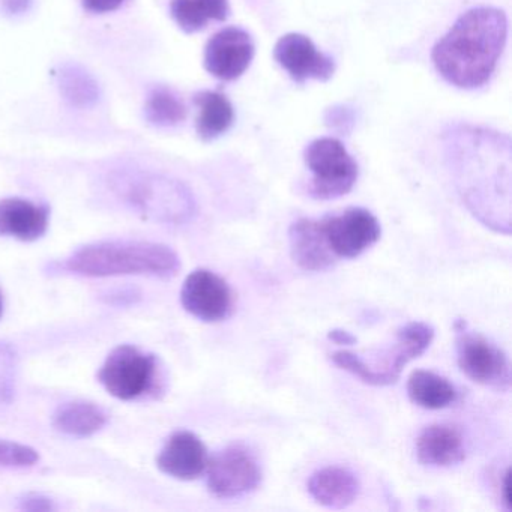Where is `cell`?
<instances>
[{
  "label": "cell",
  "instance_id": "cell-1",
  "mask_svg": "<svg viewBox=\"0 0 512 512\" xmlns=\"http://www.w3.org/2000/svg\"><path fill=\"white\" fill-rule=\"evenodd\" d=\"M508 37V19L497 8H473L434 46L437 73L460 89H476L490 80Z\"/></svg>",
  "mask_w": 512,
  "mask_h": 512
},
{
  "label": "cell",
  "instance_id": "cell-2",
  "mask_svg": "<svg viewBox=\"0 0 512 512\" xmlns=\"http://www.w3.org/2000/svg\"><path fill=\"white\" fill-rule=\"evenodd\" d=\"M62 269L94 278L118 275L172 278L181 271V259L172 248L157 242L106 241L80 248L65 260Z\"/></svg>",
  "mask_w": 512,
  "mask_h": 512
},
{
  "label": "cell",
  "instance_id": "cell-3",
  "mask_svg": "<svg viewBox=\"0 0 512 512\" xmlns=\"http://www.w3.org/2000/svg\"><path fill=\"white\" fill-rule=\"evenodd\" d=\"M305 164L313 173L310 194L314 199L332 200L346 196L358 181V164L340 140H314L305 149Z\"/></svg>",
  "mask_w": 512,
  "mask_h": 512
},
{
  "label": "cell",
  "instance_id": "cell-4",
  "mask_svg": "<svg viewBox=\"0 0 512 512\" xmlns=\"http://www.w3.org/2000/svg\"><path fill=\"white\" fill-rule=\"evenodd\" d=\"M98 380L110 395L119 400H139L157 388V358L124 344L107 356L98 373Z\"/></svg>",
  "mask_w": 512,
  "mask_h": 512
},
{
  "label": "cell",
  "instance_id": "cell-5",
  "mask_svg": "<svg viewBox=\"0 0 512 512\" xmlns=\"http://www.w3.org/2000/svg\"><path fill=\"white\" fill-rule=\"evenodd\" d=\"M124 197L145 217L160 223L184 224L196 212L193 196L184 185L158 176H140L128 182Z\"/></svg>",
  "mask_w": 512,
  "mask_h": 512
},
{
  "label": "cell",
  "instance_id": "cell-6",
  "mask_svg": "<svg viewBox=\"0 0 512 512\" xmlns=\"http://www.w3.org/2000/svg\"><path fill=\"white\" fill-rule=\"evenodd\" d=\"M454 328L455 350L461 373L479 385L496 391H509L511 364L508 355L487 338L469 331L464 320H457Z\"/></svg>",
  "mask_w": 512,
  "mask_h": 512
},
{
  "label": "cell",
  "instance_id": "cell-7",
  "mask_svg": "<svg viewBox=\"0 0 512 512\" xmlns=\"http://www.w3.org/2000/svg\"><path fill=\"white\" fill-rule=\"evenodd\" d=\"M208 488L218 499H238L262 481L256 457L244 446H229L208 461Z\"/></svg>",
  "mask_w": 512,
  "mask_h": 512
},
{
  "label": "cell",
  "instance_id": "cell-8",
  "mask_svg": "<svg viewBox=\"0 0 512 512\" xmlns=\"http://www.w3.org/2000/svg\"><path fill=\"white\" fill-rule=\"evenodd\" d=\"M320 221L326 242L337 259H356L382 235L379 220L364 208H349Z\"/></svg>",
  "mask_w": 512,
  "mask_h": 512
},
{
  "label": "cell",
  "instance_id": "cell-9",
  "mask_svg": "<svg viewBox=\"0 0 512 512\" xmlns=\"http://www.w3.org/2000/svg\"><path fill=\"white\" fill-rule=\"evenodd\" d=\"M185 311L206 323L221 322L232 313L233 295L229 284L208 269H196L185 278L181 290Z\"/></svg>",
  "mask_w": 512,
  "mask_h": 512
},
{
  "label": "cell",
  "instance_id": "cell-10",
  "mask_svg": "<svg viewBox=\"0 0 512 512\" xmlns=\"http://www.w3.org/2000/svg\"><path fill=\"white\" fill-rule=\"evenodd\" d=\"M254 58L253 38L239 28H227L209 40L205 50V68L209 74L232 82L239 79Z\"/></svg>",
  "mask_w": 512,
  "mask_h": 512
},
{
  "label": "cell",
  "instance_id": "cell-11",
  "mask_svg": "<svg viewBox=\"0 0 512 512\" xmlns=\"http://www.w3.org/2000/svg\"><path fill=\"white\" fill-rule=\"evenodd\" d=\"M274 56L280 67L299 85L307 80L328 82L335 73L334 59L320 53L305 35H284L275 46Z\"/></svg>",
  "mask_w": 512,
  "mask_h": 512
},
{
  "label": "cell",
  "instance_id": "cell-12",
  "mask_svg": "<svg viewBox=\"0 0 512 512\" xmlns=\"http://www.w3.org/2000/svg\"><path fill=\"white\" fill-rule=\"evenodd\" d=\"M205 443L191 431H176L167 440L157 458L161 472L181 481L199 478L208 466Z\"/></svg>",
  "mask_w": 512,
  "mask_h": 512
},
{
  "label": "cell",
  "instance_id": "cell-13",
  "mask_svg": "<svg viewBox=\"0 0 512 512\" xmlns=\"http://www.w3.org/2000/svg\"><path fill=\"white\" fill-rule=\"evenodd\" d=\"M290 256L307 272H322L334 266L337 257L326 242L322 221L301 218L289 229Z\"/></svg>",
  "mask_w": 512,
  "mask_h": 512
},
{
  "label": "cell",
  "instance_id": "cell-14",
  "mask_svg": "<svg viewBox=\"0 0 512 512\" xmlns=\"http://www.w3.org/2000/svg\"><path fill=\"white\" fill-rule=\"evenodd\" d=\"M416 457L422 466H455L466 458L463 436L451 425H430L416 439Z\"/></svg>",
  "mask_w": 512,
  "mask_h": 512
},
{
  "label": "cell",
  "instance_id": "cell-15",
  "mask_svg": "<svg viewBox=\"0 0 512 512\" xmlns=\"http://www.w3.org/2000/svg\"><path fill=\"white\" fill-rule=\"evenodd\" d=\"M49 217L47 206L23 199L0 200V236L23 242L37 241L47 232Z\"/></svg>",
  "mask_w": 512,
  "mask_h": 512
},
{
  "label": "cell",
  "instance_id": "cell-16",
  "mask_svg": "<svg viewBox=\"0 0 512 512\" xmlns=\"http://www.w3.org/2000/svg\"><path fill=\"white\" fill-rule=\"evenodd\" d=\"M310 496L325 508L343 509L358 499L361 484L355 473L338 466L316 470L307 481Z\"/></svg>",
  "mask_w": 512,
  "mask_h": 512
},
{
  "label": "cell",
  "instance_id": "cell-17",
  "mask_svg": "<svg viewBox=\"0 0 512 512\" xmlns=\"http://www.w3.org/2000/svg\"><path fill=\"white\" fill-rule=\"evenodd\" d=\"M434 338V328L424 322H410L397 332V344L391 358L380 370V386L392 385L400 379L401 371L412 359L418 358L430 347Z\"/></svg>",
  "mask_w": 512,
  "mask_h": 512
},
{
  "label": "cell",
  "instance_id": "cell-18",
  "mask_svg": "<svg viewBox=\"0 0 512 512\" xmlns=\"http://www.w3.org/2000/svg\"><path fill=\"white\" fill-rule=\"evenodd\" d=\"M106 410L91 401H68L53 415V427L67 436L89 437L106 427Z\"/></svg>",
  "mask_w": 512,
  "mask_h": 512
},
{
  "label": "cell",
  "instance_id": "cell-19",
  "mask_svg": "<svg viewBox=\"0 0 512 512\" xmlns=\"http://www.w3.org/2000/svg\"><path fill=\"white\" fill-rule=\"evenodd\" d=\"M194 103L199 107L197 134L203 142H212L230 130L235 121V110L226 95L203 91L194 95Z\"/></svg>",
  "mask_w": 512,
  "mask_h": 512
},
{
  "label": "cell",
  "instance_id": "cell-20",
  "mask_svg": "<svg viewBox=\"0 0 512 512\" xmlns=\"http://www.w3.org/2000/svg\"><path fill=\"white\" fill-rule=\"evenodd\" d=\"M407 395L422 409L439 410L455 403L457 389L448 379L433 371L416 370L407 380Z\"/></svg>",
  "mask_w": 512,
  "mask_h": 512
},
{
  "label": "cell",
  "instance_id": "cell-21",
  "mask_svg": "<svg viewBox=\"0 0 512 512\" xmlns=\"http://www.w3.org/2000/svg\"><path fill=\"white\" fill-rule=\"evenodd\" d=\"M170 13L187 34L202 31L209 22L229 19V0H172Z\"/></svg>",
  "mask_w": 512,
  "mask_h": 512
},
{
  "label": "cell",
  "instance_id": "cell-22",
  "mask_svg": "<svg viewBox=\"0 0 512 512\" xmlns=\"http://www.w3.org/2000/svg\"><path fill=\"white\" fill-rule=\"evenodd\" d=\"M59 86L68 103L76 107H89L100 97L95 80L77 65H65L59 74Z\"/></svg>",
  "mask_w": 512,
  "mask_h": 512
},
{
  "label": "cell",
  "instance_id": "cell-23",
  "mask_svg": "<svg viewBox=\"0 0 512 512\" xmlns=\"http://www.w3.org/2000/svg\"><path fill=\"white\" fill-rule=\"evenodd\" d=\"M146 119L157 127H175L187 118L184 103L166 88H157L146 101Z\"/></svg>",
  "mask_w": 512,
  "mask_h": 512
},
{
  "label": "cell",
  "instance_id": "cell-24",
  "mask_svg": "<svg viewBox=\"0 0 512 512\" xmlns=\"http://www.w3.org/2000/svg\"><path fill=\"white\" fill-rule=\"evenodd\" d=\"M17 353L11 344L0 341V404H10L16 395Z\"/></svg>",
  "mask_w": 512,
  "mask_h": 512
},
{
  "label": "cell",
  "instance_id": "cell-25",
  "mask_svg": "<svg viewBox=\"0 0 512 512\" xmlns=\"http://www.w3.org/2000/svg\"><path fill=\"white\" fill-rule=\"evenodd\" d=\"M40 461V454L34 448L11 440L0 439V467L23 469Z\"/></svg>",
  "mask_w": 512,
  "mask_h": 512
},
{
  "label": "cell",
  "instance_id": "cell-26",
  "mask_svg": "<svg viewBox=\"0 0 512 512\" xmlns=\"http://www.w3.org/2000/svg\"><path fill=\"white\" fill-rule=\"evenodd\" d=\"M20 509L32 512L55 511L56 505L50 497L40 493H28L19 500Z\"/></svg>",
  "mask_w": 512,
  "mask_h": 512
},
{
  "label": "cell",
  "instance_id": "cell-27",
  "mask_svg": "<svg viewBox=\"0 0 512 512\" xmlns=\"http://www.w3.org/2000/svg\"><path fill=\"white\" fill-rule=\"evenodd\" d=\"M83 7L91 13L104 14L118 10L125 0H82Z\"/></svg>",
  "mask_w": 512,
  "mask_h": 512
},
{
  "label": "cell",
  "instance_id": "cell-28",
  "mask_svg": "<svg viewBox=\"0 0 512 512\" xmlns=\"http://www.w3.org/2000/svg\"><path fill=\"white\" fill-rule=\"evenodd\" d=\"M0 5L4 8L5 13L11 14V16H20L29 11L32 0H0Z\"/></svg>",
  "mask_w": 512,
  "mask_h": 512
},
{
  "label": "cell",
  "instance_id": "cell-29",
  "mask_svg": "<svg viewBox=\"0 0 512 512\" xmlns=\"http://www.w3.org/2000/svg\"><path fill=\"white\" fill-rule=\"evenodd\" d=\"M328 338L340 346H355L358 343V338L352 332L344 331V329H332L329 331Z\"/></svg>",
  "mask_w": 512,
  "mask_h": 512
},
{
  "label": "cell",
  "instance_id": "cell-30",
  "mask_svg": "<svg viewBox=\"0 0 512 512\" xmlns=\"http://www.w3.org/2000/svg\"><path fill=\"white\" fill-rule=\"evenodd\" d=\"M500 491H502V500L503 503H505L506 509L511 511V496H509V470H506V472L502 475Z\"/></svg>",
  "mask_w": 512,
  "mask_h": 512
},
{
  "label": "cell",
  "instance_id": "cell-31",
  "mask_svg": "<svg viewBox=\"0 0 512 512\" xmlns=\"http://www.w3.org/2000/svg\"><path fill=\"white\" fill-rule=\"evenodd\" d=\"M2 313H4V296L0 293V317H2Z\"/></svg>",
  "mask_w": 512,
  "mask_h": 512
}]
</instances>
